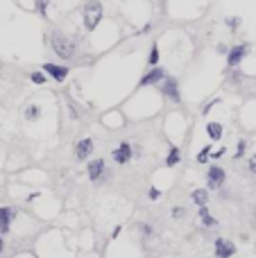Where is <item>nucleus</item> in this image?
Returning <instances> with one entry per match:
<instances>
[{"mask_svg": "<svg viewBox=\"0 0 256 258\" xmlns=\"http://www.w3.org/2000/svg\"><path fill=\"white\" fill-rule=\"evenodd\" d=\"M159 86H161V93H163L168 100H172V102H179V100H182V95H179V82H177L175 77L165 75L163 80L159 82Z\"/></svg>", "mask_w": 256, "mask_h": 258, "instance_id": "4", "label": "nucleus"}, {"mask_svg": "<svg viewBox=\"0 0 256 258\" xmlns=\"http://www.w3.org/2000/svg\"><path fill=\"white\" fill-rule=\"evenodd\" d=\"M93 152V138H82L75 143V159L77 161H86Z\"/></svg>", "mask_w": 256, "mask_h": 258, "instance_id": "11", "label": "nucleus"}, {"mask_svg": "<svg viewBox=\"0 0 256 258\" xmlns=\"http://www.w3.org/2000/svg\"><path fill=\"white\" fill-rule=\"evenodd\" d=\"M111 159L118 163V166H127V163L134 159V145H129V143H120V145L111 152Z\"/></svg>", "mask_w": 256, "mask_h": 258, "instance_id": "7", "label": "nucleus"}, {"mask_svg": "<svg viewBox=\"0 0 256 258\" xmlns=\"http://www.w3.org/2000/svg\"><path fill=\"white\" fill-rule=\"evenodd\" d=\"M184 215H186V209H184V206H175V209H172V217H175V220H179Z\"/></svg>", "mask_w": 256, "mask_h": 258, "instance_id": "24", "label": "nucleus"}, {"mask_svg": "<svg viewBox=\"0 0 256 258\" xmlns=\"http://www.w3.org/2000/svg\"><path fill=\"white\" fill-rule=\"evenodd\" d=\"M245 150H247V143H245V140H238V145H236V154H234L236 161H238L240 156L245 154Z\"/></svg>", "mask_w": 256, "mask_h": 258, "instance_id": "23", "label": "nucleus"}, {"mask_svg": "<svg viewBox=\"0 0 256 258\" xmlns=\"http://www.w3.org/2000/svg\"><path fill=\"white\" fill-rule=\"evenodd\" d=\"M102 16H104V9H102L100 0H86L84 9H82V23H84L86 32H93V30L100 25Z\"/></svg>", "mask_w": 256, "mask_h": 258, "instance_id": "2", "label": "nucleus"}, {"mask_svg": "<svg viewBox=\"0 0 256 258\" xmlns=\"http://www.w3.org/2000/svg\"><path fill=\"white\" fill-rule=\"evenodd\" d=\"M150 30H152V23H148V25H143V30H141V32H143V34H148Z\"/></svg>", "mask_w": 256, "mask_h": 258, "instance_id": "33", "label": "nucleus"}, {"mask_svg": "<svg viewBox=\"0 0 256 258\" xmlns=\"http://www.w3.org/2000/svg\"><path fill=\"white\" fill-rule=\"evenodd\" d=\"M224 179H227V174H224V170L220 166H211L206 170V183H208V188H213V190H220L224 186Z\"/></svg>", "mask_w": 256, "mask_h": 258, "instance_id": "6", "label": "nucleus"}, {"mask_svg": "<svg viewBox=\"0 0 256 258\" xmlns=\"http://www.w3.org/2000/svg\"><path fill=\"white\" fill-rule=\"evenodd\" d=\"M198 213H200V220H202L204 229H213V226L218 224V220H215L213 215L208 213V206H198Z\"/></svg>", "mask_w": 256, "mask_h": 258, "instance_id": "13", "label": "nucleus"}, {"mask_svg": "<svg viewBox=\"0 0 256 258\" xmlns=\"http://www.w3.org/2000/svg\"><path fill=\"white\" fill-rule=\"evenodd\" d=\"M247 52H250L247 43H238V45L229 48V52H227V68H238V64L247 57Z\"/></svg>", "mask_w": 256, "mask_h": 258, "instance_id": "5", "label": "nucleus"}, {"mask_svg": "<svg viewBox=\"0 0 256 258\" xmlns=\"http://www.w3.org/2000/svg\"><path fill=\"white\" fill-rule=\"evenodd\" d=\"M86 174H89V179H91L93 183H107L109 181V174L111 172L107 170V163H104V159H96V161H91L89 166H86Z\"/></svg>", "mask_w": 256, "mask_h": 258, "instance_id": "3", "label": "nucleus"}, {"mask_svg": "<svg viewBox=\"0 0 256 258\" xmlns=\"http://www.w3.org/2000/svg\"><path fill=\"white\" fill-rule=\"evenodd\" d=\"M247 170H250V172H254V174H256V154L250 159V166H247Z\"/></svg>", "mask_w": 256, "mask_h": 258, "instance_id": "29", "label": "nucleus"}, {"mask_svg": "<svg viewBox=\"0 0 256 258\" xmlns=\"http://www.w3.org/2000/svg\"><path fill=\"white\" fill-rule=\"evenodd\" d=\"M148 197L152 199V202H154V199H159V197H161V190H156V188H150V190H148Z\"/></svg>", "mask_w": 256, "mask_h": 258, "instance_id": "26", "label": "nucleus"}, {"mask_svg": "<svg viewBox=\"0 0 256 258\" xmlns=\"http://www.w3.org/2000/svg\"><path fill=\"white\" fill-rule=\"evenodd\" d=\"M43 73H46V75H48V77H52L54 82H59V84H61V82H66V77H68V73H70V70L66 68V66H57V64H43Z\"/></svg>", "mask_w": 256, "mask_h": 258, "instance_id": "10", "label": "nucleus"}, {"mask_svg": "<svg viewBox=\"0 0 256 258\" xmlns=\"http://www.w3.org/2000/svg\"><path fill=\"white\" fill-rule=\"evenodd\" d=\"M39 116H41V109H39L37 104H30V107L25 109V120H30V123H32V120H37Z\"/></svg>", "mask_w": 256, "mask_h": 258, "instance_id": "17", "label": "nucleus"}, {"mask_svg": "<svg viewBox=\"0 0 256 258\" xmlns=\"http://www.w3.org/2000/svg\"><path fill=\"white\" fill-rule=\"evenodd\" d=\"M14 217H16V209H9V206H0V236L9 233Z\"/></svg>", "mask_w": 256, "mask_h": 258, "instance_id": "9", "label": "nucleus"}, {"mask_svg": "<svg viewBox=\"0 0 256 258\" xmlns=\"http://www.w3.org/2000/svg\"><path fill=\"white\" fill-rule=\"evenodd\" d=\"M2 249H5V240H2V236H0V256H2Z\"/></svg>", "mask_w": 256, "mask_h": 258, "instance_id": "35", "label": "nucleus"}, {"mask_svg": "<svg viewBox=\"0 0 256 258\" xmlns=\"http://www.w3.org/2000/svg\"><path fill=\"white\" fill-rule=\"evenodd\" d=\"M139 229H141V233H143V236H152V226H150V224H141Z\"/></svg>", "mask_w": 256, "mask_h": 258, "instance_id": "28", "label": "nucleus"}, {"mask_svg": "<svg viewBox=\"0 0 256 258\" xmlns=\"http://www.w3.org/2000/svg\"><path fill=\"white\" fill-rule=\"evenodd\" d=\"M48 45H50V50L57 54L59 59L70 61V59H75V54H77V43L70 41L66 34L57 32V30L48 34Z\"/></svg>", "mask_w": 256, "mask_h": 258, "instance_id": "1", "label": "nucleus"}, {"mask_svg": "<svg viewBox=\"0 0 256 258\" xmlns=\"http://www.w3.org/2000/svg\"><path fill=\"white\" fill-rule=\"evenodd\" d=\"M120 231H123V229H120V226H116V229H113V233H111V238H118V236H120Z\"/></svg>", "mask_w": 256, "mask_h": 258, "instance_id": "32", "label": "nucleus"}, {"mask_svg": "<svg viewBox=\"0 0 256 258\" xmlns=\"http://www.w3.org/2000/svg\"><path fill=\"white\" fill-rule=\"evenodd\" d=\"M213 252H215V258H234L236 254V245L231 240H224V238H218L213 242Z\"/></svg>", "mask_w": 256, "mask_h": 258, "instance_id": "8", "label": "nucleus"}, {"mask_svg": "<svg viewBox=\"0 0 256 258\" xmlns=\"http://www.w3.org/2000/svg\"><path fill=\"white\" fill-rule=\"evenodd\" d=\"M208 156H211V145L202 147V152H198V156H195V161H198V163H206Z\"/></svg>", "mask_w": 256, "mask_h": 258, "instance_id": "20", "label": "nucleus"}, {"mask_svg": "<svg viewBox=\"0 0 256 258\" xmlns=\"http://www.w3.org/2000/svg\"><path fill=\"white\" fill-rule=\"evenodd\" d=\"M206 134L211 140H220L222 138V125L220 123H208L206 125Z\"/></svg>", "mask_w": 256, "mask_h": 258, "instance_id": "16", "label": "nucleus"}, {"mask_svg": "<svg viewBox=\"0 0 256 258\" xmlns=\"http://www.w3.org/2000/svg\"><path fill=\"white\" fill-rule=\"evenodd\" d=\"M218 52H220V54H227V52H229V48H227V43H220V45H218Z\"/></svg>", "mask_w": 256, "mask_h": 258, "instance_id": "30", "label": "nucleus"}, {"mask_svg": "<svg viewBox=\"0 0 256 258\" xmlns=\"http://www.w3.org/2000/svg\"><path fill=\"white\" fill-rule=\"evenodd\" d=\"M224 152H227V150H224V147H220V150L211 152V156H208V159H222V156H224Z\"/></svg>", "mask_w": 256, "mask_h": 258, "instance_id": "27", "label": "nucleus"}, {"mask_svg": "<svg viewBox=\"0 0 256 258\" xmlns=\"http://www.w3.org/2000/svg\"><path fill=\"white\" fill-rule=\"evenodd\" d=\"M148 64L152 66V68H154L156 64H159V45H152V50H150V57H148Z\"/></svg>", "mask_w": 256, "mask_h": 258, "instance_id": "18", "label": "nucleus"}, {"mask_svg": "<svg viewBox=\"0 0 256 258\" xmlns=\"http://www.w3.org/2000/svg\"><path fill=\"white\" fill-rule=\"evenodd\" d=\"M227 25H229V30H231V32H236V30H238V27H240V18H238V16L229 18V21H227Z\"/></svg>", "mask_w": 256, "mask_h": 258, "instance_id": "25", "label": "nucleus"}, {"mask_svg": "<svg viewBox=\"0 0 256 258\" xmlns=\"http://www.w3.org/2000/svg\"><path fill=\"white\" fill-rule=\"evenodd\" d=\"M68 111H70V118H73V120H80L82 118L80 109H77V104H75L73 100H68Z\"/></svg>", "mask_w": 256, "mask_h": 258, "instance_id": "22", "label": "nucleus"}, {"mask_svg": "<svg viewBox=\"0 0 256 258\" xmlns=\"http://www.w3.org/2000/svg\"><path fill=\"white\" fill-rule=\"evenodd\" d=\"M191 199H193V204H195V206H206V202H208V193H206V188L193 190Z\"/></svg>", "mask_w": 256, "mask_h": 258, "instance_id": "14", "label": "nucleus"}, {"mask_svg": "<svg viewBox=\"0 0 256 258\" xmlns=\"http://www.w3.org/2000/svg\"><path fill=\"white\" fill-rule=\"evenodd\" d=\"M30 80H32V84H46V82H48V75H46L43 70H37V73L30 75Z\"/></svg>", "mask_w": 256, "mask_h": 258, "instance_id": "19", "label": "nucleus"}, {"mask_svg": "<svg viewBox=\"0 0 256 258\" xmlns=\"http://www.w3.org/2000/svg\"><path fill=\"white\" fill-rule=\"evenodd\" d=\"M240 77H243V75H240V70H236L234 75H231V80H234V82H238V80H240Z\"/></svg>", "mask_w": 256, "mask_h": 258, "instance_id": "34", "label": "nucleus"}, {"mask_svg": "<svg viewBox=\"0 0 256 258\" xmlns=\"http://www.w3.org/2000/svg\"><path fill=\"white\" fill-rule=\"evenodd\" d=\"M218 102H220V100H213V102H208L206 107H204V113H208V111H211V109H213V107H215V104H218Z\"/></svg>", "mask_w": 256, "mask_h": 258, "instance_id": "31", "label": "nucleus"}, {"mask_svg": "<svg viewBox=\"0 0 256 258\" xmlns=\"http://www.w3.org/2000/svg\"><path fill=\"white\" fill-rule=\"evenodd\" d=\"M179 161H182V152H179V147L172 145L170 152H168V156H165V166H168V168H175Z\"/></svg>", "mask_w": 256, "mask_h": 258, "instance_id": "15", "label": "nucleus"}, {"mask_svg": "<svg viewBox=\"0 0 256 258\" xmlns=\"http://www.w3.org/2000/svg\"><path fill=\"white\" fill-rule=\"evenodd\" d=\"M165 77V70L163 68H159V66H154V68L150 70V73H145L143 77H141V82H139V86H152V84H159L161 80Z\"/></svg>", "mask_w": 256, "mask_h": 258, "instance_id": "12", "label": "nucleus"}, {"mask_svg": "<svg viewBox=\"0 0 256 258\" xmlns=\"http://www.w3.org/2000/svg\"><path fill=\"white\" fill-rule=\"evenodd\" d=\"M37 11H39V16L48 18V0H37Z\"/></svg>", "mask_w": 256, "mask_h": 258, "instance_id": "21", "label": "nucleus"}]
</instances>
